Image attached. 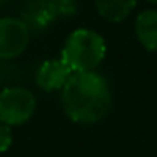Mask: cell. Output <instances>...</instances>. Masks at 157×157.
I'll list each match as a JSON object with an SVG mask.
<instances>
[{
    "label": "cell",
    "instance_id": "cell-1",
    "mask_svg": "<svg viewBox=\"0 0 157 157\" xmlns=\"http://www.w3.org/2000/svg\"><path fill=\"white\" fill-rule=\"evenodd\" d=\"M62 107L77 124H95L112 105L107 80L97 72H74L62 89Z\"/></svg>",
    "mask_w": 157,
    "mask_h": 157
},
{
    "label": "cell",
    "instance_id": "cell-2",
    "mask_svg": "<svg viewBox=\"0 0 157 157\" xmlns=\"http://www.w3.org/2000/svg\"><path fill=\"white\" fill-rule=\"evenodd\" d=\"M105 40L90 29H78L69 35L60 59L72 72H92L105 57Z\"/></svg>",
    "mask_w": 157,
    "mask_h": 157
},
{
    "label": "cell",
    "instance_id": "cell-3",
    "mask_svg": "<svg viewBox=\"0 0 157 157\" xmlns=\"http://www.w3.org/2000/svg\"><path fill=\"white\" fill-rule=\"evenodd\" d=\"M35 107V95L25 87H7L0 92V121L10 127L29 122Z\"/></svg>",
    "mask_w": 157,
    "mask_h": 157
},
{
    "label": "cell",
    "instance_id": "cell-4",
    "mask_svg": "<svg viewBox=\"0 0 157 157\" xmlns=\"http://www.w3.org/2000/svg\"><path fill=\"white\" fill-rule=\"evenodd\" d=\"M30 30L24 20L15 17L0 18V60L15 59L29 45Z\"/></svg>",
    "mask_w": 157,
    "mask_h": 157
},
{
    "label": "cell",
    "instance_id": "cell-5",
    "mask_svg": "<svg viewBox=\"0 0 157 157\" xmlns=\"http://www.w3.org/2000/svg\"><path fill=\"white\" fill-rule=\"evenodd\" d=\"M72 74V69L62 59L45 60L37 72V85L45 92L62 90Z\"/></svg>",
    "mask_w": 157,
    "mask_h": 157
},
{
    "label": "cell",
    "instance_id": "cell-6",
    "mask_svg": "<svg viewBox=\"0 0 157 157\" xmlns=\"http://www.w3.org/2000/svg\"><path fill=\"white\" fill-rule=\"evenodd\" d=\"M136 35L144 48L157 52V10L147 9L137 15Z\"/></svg>",
    "mask_w": 157,
    "mask_h": 157
},
{
    "label": "cell",
    "instance_id": "cell-7",
    "mask_svg": "<svg viewBox=\"0 0 157 157\" xmlns=\"http://www.w3.org/2000/svg\"><path fill=\"white\" fill-rule=\"evenodd\" d=\"M137 0H95L97 12L109 22H122L130 15Z\"/></svg>",
    "mask_w": 157,
    "mask_h": 157
},
{
    "label": "cell",
    "instance_id": "cell-8",
    "mask_svg": "<svg viewBox=\"0 0 157 157\" xmlns=\"http://www.w3.org/2000/svg\"><path fill=\"white\" fill-rule=\"evenodd\" d=\"M12 129H10V125L3 124L2 121H0V152H5L9 151V147L12 145Z\"/></svg>",
    "mask_w": 157,
    "mask_h": 157
},
{
    "label": "cell",
    "instance_id": "cell-9",
    "mask_svg": "<svg viewBox=\"0 0 157 157\" xmlns=\"http://www.w3.org/2000/svg\"><path fill=\"white\" fill-rule=\"evenodd\" d=\"M147 2H151V3H154V5H157V0H147Z\"/></svg>",
    "mask_w": 157,
    "mask_h": 157
}]
</instances>
